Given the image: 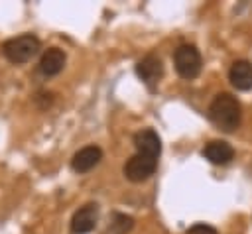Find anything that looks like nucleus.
<instances>
[{
	"mask_svg": "<svg viewBox=\"0 0 252 234\" xmlns=\"http://www.w3.org/2000/svg\"><path fill=\"white\" fill-rule=\"evenodd\" d=\"M65 61H67V55H65L63 49H59V47H49L47 51H43L37 69H39V73L45 75V77H55V75H59V73L63 71Z\"/></svg>",
	"mask_w": 252,
	"mask_h": 234,
	"instance_id": "8",
	"label": "nucleus"
},
{
	"mask_svg": "<svg viewBox=\"0 0 252 234\" xmlns=\"http://www.w3.org/2000/svg\"><path fill=\"white\" fill-rule=\"evenodd\" d=\"M187 234H219L213 226H209V224H193L191 228H187Z\"/></svg>",
	"mask_w": 252,
	"mask_h": 234,
	"instance_id": "13",
	"label": "nucleus"
},
{
	"mask_svg": "<svg viewBox=\"0 0 252 234\" xmlns=\"http://www.w3.org/2000/svg\"><path fill=\"white\" fill-rule=\"evenodd\" d=\"M209 120L222 132H234L242 120V106L230 92H220L209 104Z\"/></svg>",
	"mask_w": 252,
	"mask_h": 234,
	"instance_id": "1",
	"label": "nucleus"
},
{
	"mask_svg": "<svg viewBox=\"0 0 252 234\" xmlns=\"http://www.w3.org/2000/svg\"><path fill=\"white\" fill-rule=\"evenodd\" d=\"M98 220V205L87 203L83 205L71 218V234H89L94 230Z\"/></svg>",
	"mask_w": 252,
	"mask_h": 234,
	"instance_id": "6",
	"label": "nucleus"
},
{
	"mask_svg": "<svg viewBox=\"0 0 252 234\" xmlns=\"http://www.w3.org/2000/svg\"><path fill=\"white\" fill-rule=\"evenodd\" d=\"M102 159V149L98 146H85L81 147L73 159H71V169L75 173H87L91 171L93 167L98 165V161Z\"/></svg>",
	"mask_w": 252,
	"mask_h": 234,
	"instance_id": "7",
	"label": "nucleus"
},
{
	"mask_svg": "<svg viewBox=\"0 0 252 234\" xmlns=\"http://www.w3.org/2000/svg\"><path fill=\"white\" fill-rule=\"evenodd\" d=\"M132 228H134V218L132 216L122 214V212H114L106 234H128Z\"/></svg>",
	"mask_w": 252,
	"mask_h": 234,
	"instance_id": "12",
	"label": "nucleus"
},
{
	"mask_svg": "<svg viewBox=\"0 0 252 234\" xmlns=\"http://www.w3.org/2000/svg\"><path fill=\"white\" fill-rule=\"evenodd\" d=\"M39 49H41V41L33 33H22V35L10 37L2 43L4 57L14 65L28 63L32 57H35L39 53Z\"/></svg>",
	"mask_w": 252,
	"mask_h": 234,
	"instance_id": "2",
	"label": "nucleus"
},
{
	"mask_svg": "<svg viewBox=\"0 0 252 234\" xmlns=\"http://www.w3.org/2000/svg\"><path fill=\"white\" fill-rule=\"evenodd\" d=\"M173 65H175V71L181 79L185 81H193L199 77L201 73V65H203V59H201V53L195 45H189V43H183L175 49L173 53Z\"/></svg>",
	"mask_w": 252,
	"mask_h": 234,
	"instance_id": "3",
	"label": "nucleus"
},
{
	"mask_svg": "<svg viewBox=\"0 0 252 234\" xmlns=\"http://www.w3.org/2000/svg\"><path fill=\"white\" fill-rule=\"evenodd\" d=\"M228 81L236 90H250L252 88V63L246 59L234 61L228 71Z\"/></svg>",
	"mask_w": 252,
	"mask_h": 234,
	"instance_id": "11",
	"label": "nucleus"
},
{
	"mask_svg": "<svg viewBox=\"0 0 252 234\" xmlns=\"http://www.w3.org/2000/svg\"><path fill=\"white\" fill-rule=\"evenodd\" d=\"M134 146H136L138 153H146L152 157H159V153H161V140H159L158 132L152 128H144V130L136 132Z\"/></svg>",
	"mask_w": 252,
	"mask_h": 234,
	"instance_id": "9",
	"label": "nucleus"
},
{
	"mask_svg": "<svg viewBox=\"0 0 252 234\" xmlns=\"http://www.w3.org/2000/svg\"><path fill=\"white\" fill-rule=\"evenodd\" d=\"M201 153H203L205 159H209L215 165H226V163H230L234 159V149L224 140H213V142H209L203 147Z\"/></svg>",
	"mask_w": 252,
	"mask_h": 234,
	"instance_id": "10",
	"label": "nucleus"
},
{
	"mask_svg": "<svg viewBox=\"0 0 252 234\" xmlns=\"http://www.w3.org/2000/svg\"><path fill=\"white\" fill-rule=\"evenodd\" d=\"M158 169V157L146 155V153H134L126 163H124V177L132 183H142L146 179H150Z\"/></svg>",
	"mask_w": 252,
	"mask_h": 234,
	"instance_id": "4",
	"label": "nucleus"
},
{
	"mask_svg": "<svg viewBox=\"0 0 252 234\" xmlns=\"http://www.w3.org/2000/svg\"><path fill=\"white\" fill-rule=\"evenodd\" d=\"M136 75L144 81V85L154 90L156 85L161 81L163 77V63L161 59L156 55V53H148L146 57H142L138 63H136Z\"/></svg>",
	"mask_w": 252,
	"mask_h": 234,
	"instance_id": "5",
	"label": "nucleus"
}]
</instances>
